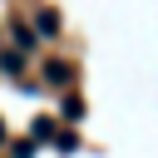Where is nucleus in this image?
I'll return each instance as SVG.
<instances>
[{"instance_id": "1", "label": "nucleus", "mask_w": 158, "mask_h": 158, "mask_svg": "<svg viewBox=\"0 0 158 158\" xmlns=\"http://www.w3.org/2000/svg\"><path fill=\"white\" fill-rule=\"evenodd\" d=\"M0 143H5V123H0Z\"/></svg>"}]
</instances>
